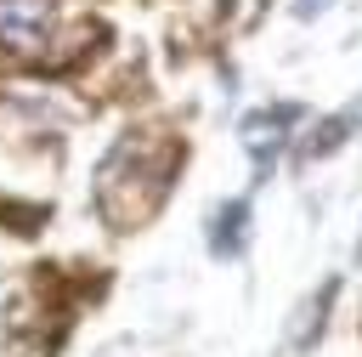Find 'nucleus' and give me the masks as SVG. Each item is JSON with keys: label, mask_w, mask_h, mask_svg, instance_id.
<instances>
[{"label": "nucleus", "mask_w": 362, "mask_h": 357, "mask_svg": "<svg viewBox=\"0 0 362 357\" xmlns=\"http://www.w3.org/2000/svg\"><path fill=\"white\" fill-rule=\"evenodd\" d=\"M300 108L294 102H283V108H260V113H249L243 119V147H249V159L266 170V159L283 147V130H288V119H294Z\"/></svg>", "instance_id": "f03ea898"}, {"label": "nucleus", "mask_w": 362, "mask_h": 357, "mask_svg": "<svg viewBox=\"0 0 362 357\" xmlns=\"http://www.w3.org/2000/svg\"><path fill=\"white\" fill-rule=\"evenodd\" d=\"M328 0H300V17H311V11H322Z\"/></svg>", "instance_id": "39448f33"}, {"label": "nucleus", "mask_w": 362, "mask_h": 357, "mask_svg": "<svg viewBox=\"0 0 362 357\" xmlns=\"http://www.w3.org/2000/svg\"><path fill=\"white\" fill-rule=\"evenodd\" d=\"M345 125H351V113L328 119V125H322V136H311V142H305V159H317V153H334V147L345 142Z\"/></svg>", "instance_id": "20e7f679"}, {"label": "nucleus", "mask_w": 362, "mask_h": 357, "mask_svg": "<svg viewBox=\"0 0 362 357\" xmlns=\"http://www.w3.org/2000/svg\"><path fill=\"white\" fill-rule=\"evenodd\" d=\"M51 34V0H0V45L17 57L45 51Z\"/></svg>", "instance_id": "f257e3e1"}, {"label": "nucleus", "mask_w": 362, "mask_h": 357, "mask_svg": "<svg viewBox=\"0 0 362 357\" xmlns=\"http://www.w3.org/2000/svg\"><path fill=\"white\" fill-rule=\"evenodd\" d=\"M243 227H249V204H226V210H215L209 249H215V255H238V249H243Z\"/></svg>", "instance_id": "7ed1b4c3"}]
</instances>
